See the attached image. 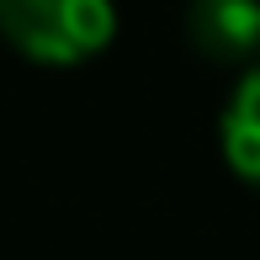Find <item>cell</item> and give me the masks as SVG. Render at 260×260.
<instances>
[{
  "label": "cell",
  "mask_w": 260,
  "mask_h": 260,
  "mask_svg": "<svg viewBox=\"0 0 260 260\" xmlns=\"http://www.w3.org/2000/svg\"><path fill=\"white\" fill-rule=\"evenodd\" d=\"M218 144L223 159L239 181L260 186V64L234 85L229 106H223V122H218Z\"/></svg>",
  "instance_id": "3957f363"
},
{
  "label": "cell",
  "mask_w": 260,
  "mask_h": 260,
  "mask_svg": "<svg viewBox=\"0 0 260 260\" xmlns=\"http://www.w3.org/2000/svg\"><path fill=\"white\" fill-rule=\"evenodd\" d=\"M0 27L11 48L27 53L32 64L75 69L117 38V6L112 0H0Z\"/></svg>",
  "instance_id": "6da1fadb"
},
{
  "label": "cell",
  "mask_w": 260,
  "mask_h": 260,
  "mask_svg": "<svg viewBox=\"0 0 260 260\" xmlns=\"http://www.w3.org/2000/svg\"><path fill=\"white\" fill-rule=\"evenodd\" d=\"M186 27L212 58H250L260 48V0H191Z\"/></svg>",
  "instance_id": "7a4b0ae2"
}]
</instances>
